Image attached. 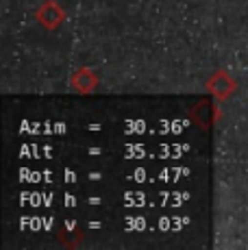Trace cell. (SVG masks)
I'll return each mask as SVG.
<instances>
[{
    "label": "cell",
    "instance_id": "obj_2",
    "mask_svg": "<svg viewBox=\"0 0 248 250\" xmlns=\"http://www.w3.org/2000/svg\"><path fill=\"white\" fill-rule=\"evenodd\" d=\"M233 81H231V76H227V74H220V76H216V79L209 83V89L213 91V94L218 96V98H227L228 94L233 91Z\"/></svg>",
    "mask_w": 248,
    "mask_h": 250
},
{
    "label": "cell",
    "instance_id": "obj_1",
    "mask_svg": "<svg viewBox=\"0 0 248 250\" xmlns=\"http://www.w3.org/2000/svg\"><path fill=\"white\" fill-rule=\"evenodd\" d=\"M37 20L44 22L48 28H55L57 24H59L61 20H63V11H61L57 4H44V7L40 9V13H37Z\"/></svg>",
    "mask_w": 248,
    "mask_h": 250
}]
</instances>
